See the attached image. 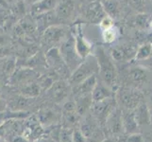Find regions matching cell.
Wrapping results in <instances>:
<instances>
[{"label":"cell","instance_id":"1","mask_svg":"<svg viewBox=\"0 0 152 142\" xmlns=\"http://www.w3.org/2000/svg\"><path fill=\"white\" fill-rule=\"evenodd\" d=\"M95 56L98 64L99 80L111 87L113 90L116 91L118 88V75L111 54H108L103 47H97Z\"/></svg>","mask_w":152,"mask_h":142},{"label":"cell","instance_id":"2","mask_svg":"<svg viewBox=\"0 0 152 142\" xmlns=\"http://www.w3.org/2000/svg\"><path fill=\"white\" fill-rule=\"evenodd\" d=\"M114 97L118 107L122 110H134L140 103L145 102V96L142 91L138 88L129 86L118 87Z\"/></svg>","mask_w":152,"mask_h":142},{"label":"cell","instance_id":"3","mask_svg":"<svg viewBox=\"0 0 152 142\" xmlns=\"http://www.w3.org/2000/svg\"><path fill=\"white\" fill-rule=\"evenodd\" d=\"M94 75H98L97 60L95 55H89L83 59L80 65L74 71H72L67 82L73 87Z\"/></svg>","mask_w":152,"mask_h":142},{"label":"cell","instance_id":"4","mask_svg":"<svg viewBox=\"0 0 152 142\" xmlns=\"http://www.w3.org/2000/svg\"><path fill=\"white\" fill-rule=\"evenodd\" d=\"M78 128L89 142H101L107 138L103 128L90 112L81 118Z\"/></svg>","mask_w":152,"mask_h":142},{"label":"cell","instance_id":"5","mask_svg":"<svg viewBox=\"0 0 152 142\" xmlns=\"http://www.w3.org/2000/svg\"><path fill=\"white\" fill-rule=\"evenodd\" d=\"M59 49L62 59L65 62L67 66L69 67L71 72L74 71L83 61V59H81L80 55L77 54L75 45V36L72 32H70V34L61 42Z\"/></svg>","mask_w":152,"mask_h":142},{"label":"cell","instance_id":"6","mask_svg":"<svg viewBox=\"0 0 152 142\" xmlns=\"http://www.w3.org/2000/svg\"><path fill=\"white\" fill-rule=\"evenodd\" d=\"M69 34V29L65 25L51 26L42 33V45L48 47V49L57 47Z\"/></svg>","mask_w":152,"mask_h":142},{"label":"cell","instance_id":"7","mask_svg":"<svg viewBox=\"0 0 152 142\" xmlns=\"http://www.w3.org/2000/svg\"><path fill=\"white\" fill-rule=\"evenodd\" d=\"M46 65L54 70L58 76L62 77V80H68L71 75V70L64 61L59 47H52L48 49L45 53Z\"/></svg>","mask_w":152,"mask_h":142},{"label":"cell","instance_id":"8","mask_svg":"<svg viewBox=\"0 0 152 142\" xmlns=\"http://www.w3.org/2000/svg\"><path fill=\"white\" fill-rule=\"evenodd\" d=\"M80 15L82 22L99 24L107 14L105 13L101 1H88L81 6Z\"/></svg>","mask_w":152,"mask_h":142},{"label":"cell","instance_id":"9","mask_svg":"<svg viewBox=\"0 0 152 142\" xmlns=\"http://www.w3.org/2000/svg\"><path fill=\"white\" fill-rule=\"evenodd\" d=\"M116 107H117L116 99H115V97H113L98 102H94L90 113L93 115V117L96 119V121L103 128L110 114Z\"/></svg>","mask_w":152,"mask_h":142},{"label":"cell","instance_id":"10","mask_svg":"<svg viewBox=\"0 0 152 142\" xmlns=\"http://www.w3.org/2000/svg\"><path fill=\"white\" fill-rule=\"evenodd\" d=\"M103 130L107 138H117L124 134L122 110L120 107L115 108L108 117Z\"/></svg>","mask_w":152,"mask_h":142},{"label":"cell","instance_id":"11","mask_svg":"<svg viewBox=\"0 0 152 142\" xmlns=\"http://www.w3.org/2000/svg\"><path fill=\"white\" fill-rule=\"evenodd\" d=\"M59 25H65L76 17V0H60L54 10Z\"/></svg>","mask_w":152,"mask_h":142},{"label":"cell","instance_id":"12","mask_svg":"<svg viewBox=\"0 0 152 142\" xmlns=\"http://www.w3.org/2000/svg\"><path fill=\"white\" fill-rule=\"evenodd\" d=\"M49 98L56 103H64L65 102L70 94L72 93V87L64 80L56 81L52 86L48 90Z\"/></svg>","mask_w":152,"mask_h":142},{"label":"cell","instance_id":"13","mask_svg":"<svg viewBox=\"0 0 152 142\" xmlns=\"http://www.w3.org/2000/svg\"><path fill=\"white\" fill-rule=\"evenodd\" d=\"M137 49H136L133 45L122 44V45L113 46L111 49V50H110V54H111L113 61L129 62L136 57Z\"/></svg>","mask_w":152,"mask_h":142},{"label":"cell","instance_id":"14","mask_svg":"<svg viewBox=\"0 0 152 142\" xmlns=\"http://www.w3.org/2000/svg\"><path fill=\"white\" fill-rule=\"evenodd\" d=\"M126 85L133 88H138L142 86L148 79V73L145 69L142 67H132L126 74Z\"/></svg>","mask_w":152,"mask_h":142},{"label":"cell","instance_id":"15","mask_svg":"<svg viewBox=\"0 0 152 142\" xmlns=\"http://www.w3.org/2000/svg\"><path fill=\"white\" fill-rule=\"evenodd\" d=\"M75 36V45L77 54L80 55L81 59H85L86 57L91 55L92 52V45L87 41L85 36L82 33L81 25L80 24L76 27V34Z\"/></svg>","mask_w":152,"mask_h":142},{"label":"cell","instance_id":"16","mask_svg":"<svg viewBox=\"0 0 152 142\" xmlns=\"http://www.w3.org/2000/svg\"><path fill=\"white\" fill-rule=\"evenodd\" d=\"M97 75H94L90 78L86 79L85 81L81 82L80 83L72 87V95L74 99L85 96V95H90L93 93L95 86L97 82Z\"/></svg>","mask_w":152,"mask_h":142},{"label":"cell","instance_id":"17","mask_svg":"<svg viewBox=\"0 0 152 142\" xmlns=\"http://www.w3.org/2000/svg\"><path fill=\"white\" fill-rule=\"evenodd\" d=\"M36 79V73L30 67H24L15 71L12 76V82L13 85H26L28 83L34 82Z\"/></svg>","mask_w":152,"mask_h":142},{"label":"cell","instance_id":"18","mask_svg":"<svg viewBox=\"0 0 152 142\" xmlns=\"http://www.w3.org/2000/svg\"><path fill=\"white\" fill-rule=\"evenodd\" d=\"M102 5L106 14L113 20L122 16L124 12V3L122 0H103Z\"/></svg>","mask_w":152,"mask_h":142},{"label":"cell","instance_id":"19","mask_svg":"<svg viewBox=\"0 0 152 142\" xmlns=\"http://www.w3.org/2000/svg\"><path fill=\"white\" fill-rule=\"evenodd\" d=\"M114 95H115V91L113 90L111 87H109L107 85H105L102 81L98 79L96 85L95 86V89H94V91L92 93L94 102H98L104 101V99L113 98L114 97Z\"/></svg>","mask_w":152,"mask_h":142},{"label":"cell","instance_id":"20","mask_svg":"<svg viewBox=\"0 0 152 142\" xmlns=\"http://www.w3.org/2000/svg\"><path fill=\"white\" fill-rule=\"evenodd\" d=\"M122 110V109H121ZM124 134L132 135L137 134L140 126L135 119L133 110H122Z\"/></svg>","mask_w":152,"mask_h":142},{"label":"cell","instance_id":"21","mask_svg":"<svg viewBox=\"0 0 152 142\" xmlns=\"http://www.w3.org/2000/svg\"><path fill=\"white\" fill-rule=\"evenodd\" d=\"M133 112L135 116V119L139 126H146L150 124L152 120V117H151L150 112L148 108V105H146L145 102L140 103L138 106L133 110Z\"/></svg>","mask_w":152,"mask_h":142},{"label":"cell","instance_id":"22","mask_svg":"<svg viewBox=\"0 0 152 142\" xmlns=\"http://www.w3.org/2000/svg\"><path fill=\"white\" fill-rule=\"evenodd\" d=\"M60 0H40L37 3L31 5V13L34 15L45 13L54 10Z\"/></svg>","mask_w":152,"mask_h":142},{"label":"cell","instance_id":"23","mask_svg":"<svg viewBox=\"0 0 152 142\" xmlns=\"http://www.w3.org/2000/svg\"><path fill=\"white\" fill-rule=\"evenodd\" d=\"M76 102V106H77V111L81 117L87 115L91 111V108L93 106V97L92 94L90 95H85V96H81L74 99Z\"/></svg>","mask_w":152,"mask_h":142},{"label":"cell","instance_id":"24","mask_svg":"<svg viewBox=\"0 0 152 142\" xmlns=\"http://www.w3.org/2000/svg\"><path fill=\"white\" fill-rule=\"evenodd\" d=\"M73 130L65 126L56 128L52 132V138L55 142H73Z\"/></svg>","mask_w":152,"mask_h":142},{"label":"cell","instance_id":"25","mask_svg":"<svg viewBox=\"0 0 152 142\" xmlns=\"http://www.w3.org/2000/svg\"><path fill=\"white\" fill-rule=\"evenodd\" d=\"M38 120L42 125L50 126L58 120V115L51 109H43L38 114Z\"/></svg>","mask_w":152,"mask_h":142},{"label":"cell","instance_id":"26","mask_svg":"<svg viewBox=\"0 0 152 142\" xmlns=\"http://www.w3.org/2000/svg\"><path fill=\"white\" fill-rule=\"evenodd\" d=\"M41 90H42V88L39 85L38 82L34 81V82H31L28 83V85L22 86V88H21V95L26 98L33 99L38 96Z\"/></svg>","mask_w":152,"mask_h":142},{"label":"cell","instance_id":"27","mask_svg":"<svg viewBox=\"0 0 152 142\" xmlns=\"http://www.w3.org/2000/svg\"><path fill=\"white\" fill-rule=\"evenodd\" d=\"M15 68V60L12 57H4L0 59V70L6 76H10Z\"/></svg>","mask_w":152,"mask_h":142},{"label":"cell","instance_id":"28","mask_svg":"<svg viewBox=\"0 0 152 142\" xmlns=\"http://www.w3.org/2000/svg\"><path fill=\"white\" fill-rule=\"evenodd\" d=\"M118 37V29L113 27L102 30V38L106 44H113Z\"/></svg>","mask_w":152,"mask_h":142},{"label":"cell","instance_id":"29","mask_svg":"<svg viewBox=\"0 0 152 142\" xmlns=\"http://www.w3.org/2000/svg\"><path fill=\"white\" fill-rule=\"evenodd\" d=\"M10 46V37L6 34H4L1 31L0 32V58L9 56Z\"/></svg>","mask_w":152,"mask_h":142},{"label":"cell","instance_id":"30","mask_svg":"<svg viewBox=\"0 0 152 142\" xmlns=\"http://www.w3.org/2000/svg\"><path fill=\"white\" fill-rule=\"evenodd\" d=\"M152 55V45L145 44L138 47L137 53H136V59L137 60H145Z\"/></svg>","mask_w":152,"mask_h":142},{"label":"cell","instance_id":"31","mask_svg":"<svg viewBox=\"0 0 152 142\" xmlns=\"http://www.w3.org/2000/svg\"><path fill=\"white\" fill-rule=\"evenodd\" d=\"M73 142H89L86 136L82 134L80 128H75L73 130Z\"/></svg>","mask_w":152,"mask_h":142},{"label":"cell","instance_id":"32","mask_svg":"<svg viewBox=\"0 0 152 142\" xmlns=\"http://www.w3.org/2000/svg\"><path fill=\"white\" fill-rule=\"evenodd\" d=\"M132 6L138 10L139 12H144L146 7V0H128Z\"/></svg>","mask_w":152,"mask_h":142},{"label":"cell","instance_id":"33","mask_svg":"<svg viewBox=\"0 0 152 142\" xmlns=\"http://www.w3.org/2000/svg\"><path fill=\"white\" fill-rule=\"evenodd\" d=\"M113 19L111 18L108 15H106L101 21L100 23H99V27H100L101 30H104V29H110L113 27Z\"/></svg>","mask_w":152,"mask_h":142},{"label":"cell","instance_id":"34","mask_svg":"<svg viewBox=\"0 0 152 142\" xmlns=\"http://www.w3.org/2000/svg\"><path fill=\"white\" fill-rule=\"evenodd\" d=\"M135 25L139 28H144L145 23H148V14L145 13H140L135 18Z\"/></svg>","mask_w":152,"mask_h":142},{"label":"cell","instance_id":"35","mask_svg":"<svg viewBox=\"0 0 152 142\" xmlns=\"http://www.w3.org/2000/svg\"><path fill=\"white\" fill-rule=\"evenodd\" d=\"M10 142H29V140L25 135H16L12 136V139H10Z\"/></svg>","mask_w":152,"mask_h":142},{"label":"cell","instance_id":"36","mask_svg":"<svg viewBox=\"0 0 152 142\" xmlns=\"http://www.w3.org/2000/svg\"><path fill=\"white\" fill-rule=\"evenodd\" d=\"M145 102L146 103V105H148V108L150 112V115L152 117V94H149L148 98H146V99H145Z\"/></svg>","mask_w":152,"mask_h":142},{"label":"cell","instance_id":"37","mask_svg":"<svg viewBox=\"0 0 152 142\" xmlns=\"http://www.w3.org/2000/svg\"><path fill=\"white\" fill-rule=\"evenodd\" d=\"M5 109H6V102L2 99H0V113L4 112Z\"/></svg>","mask_w":152,"mask_h":142},{"label":"cell","instance_id":"38","mask_svg":"<svg viewBox=\"0 0 152 142\" xmlns=\"http://www.w3.org/2000/svg\"><path fill=\"white\" fill-rule=\"evenodd\" d=\"M5 1L7 2V4L9 5V6H12V5L16 4L18 1H20V0H5Z\"/></svg>","mask_w":152,"mask_h":142},{"label":"cell","instance_id":"39","mask_svg":"<svg viewBox=\"0 0 152 142\" xmlns=\"http://www.w3.org/2000/svg\"><path fill=\"white\" fill-rule=\"evenodd\" d=\"M101 142H117V140L114 138H106L104 140H102Z\"/></svg>","mask_w":152,"mask_h":142},{"label":"cell","instance_id":"40","mask_svg":"<svg viewBox=\"0 0 152 142\" xmlns=\"http://www.w3.org/2000/svg\"><path fill=\"white\" fill-rule=\"evenodd\" d=\"M24 1L27 3V4H28V5H33V4H35V3H37L38 1H40V0H24Z\"/></svg>","mask_w":152,"mask_h":142},{"label":"cell","instance_id":"41","mask_svg":"<svg viewBox=\"0 0 152 142\" xmlns=\"http://www.w3.org/2000/svg\"><path fill=\"white\" fill-rule=\"evenodd\" d=\"M149 26H150V29H152V21H151V22L149 23Z\"/></svg>","mask_w":152,"mask_h":142},{"label":"cell","instance_id":"42","mask_svg":"<svg viewBox=\"0 0 152 142\" xmlns=\"http://www.w3.org/2000/svg\"><path fill=\"white\" fill-rule=\"evenodd\" d=\"M1 90H2V86H1V83H0V93H1Z\"/></svg>","mask_w":152,"mask_h":142},{"label":"cell","instance_id":"43","mask_svg":"<svg viewBox=\"0 0 152 142\" xmlns=\"http://www.w3.org/2000/svg\"><path fill=\"white\" fill-rule=\"evenodd\" d=\"M0 142H5V141H4V140H3V139L1 138H0Z\"/></svg>","mask_w":152,"mask_h":142},{"label":"cell","instance_id":"44","mask_svg":"<svg viewBox=\"0 0 152 142\" xmlns=\"http://www.w3.org/2000/svg\"><path fill=\"white\" fill-rule=\"evenodd\" d=\"M150 1H151V2H152V0H150Z\"/></svg>","mask_w":152,"mask_h":142}]
</instances>
